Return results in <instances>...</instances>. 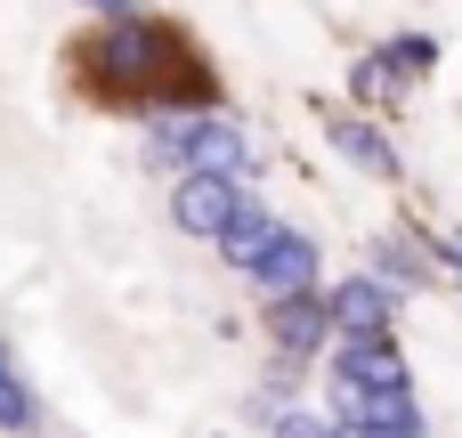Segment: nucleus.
<instances>
[{
    "label": "nucleus",
    "instance_id": "obj_3",
    "mask_svg": "<svg viewBox=\"0 0 462 438\" xmlns=\"http://www.w3.org/2000/svg\"><path fill=\"white\" fill-rule=\"evenodd\" d=\"M252 284L268 293V301H300V293H317V244L309 236H276L268 252H260V268H252Z\"/></svg>",
    "mask_w": 462,
    "mask_h": 438
},
{
    "label": "nucleus",
    "instance_id": "obj_11",
    "mask_svg": "<svg viewBox=\"0 0 462 438\" xmlns=\"http://www.w3.org/2000/svg\"><path fill=\"white\" fill-rule=\"evenodd\" d=\"M430 57H439V49H430V41H422V33H406V41H398V49H390V65H430Z\"/></svg>",
    "mask_w": 462,
    "mask_h": 438
},
{
    "label": "nucleus",
    "instance_id": "obj_13",
    "mask_svg": "<svg viewBox=\"0 0 462 438\" xmlns=\"http://www.w3.org/2000/svg\"><path fill=\"white\" fill-rule=\"evenodd\" d=\"M0 374H8V349H0Z\"/></svg>",
    "mask_w": 462,
    "mask_h": 438
},
{
    "label": "nucleus",
    "instance_id": "obj_7",
    "mask_svg": "<svg viewBox=\"0 0 462 438\" xmlns=\"http://www.w3.org/2000/svg\"><path fill=\"white\" fill-rule=\"evenodd\" d=\"M276 236H284V228H276L260 203H244V211L227 219V236H219V252H227V268H260V252H268Z\"/></svg>",
    "mask_w": 462,
    "mask_h": 438
},
{
    "label": "nucleus",
    "instance_id": "obj_6",
    "mask_svg": "<svg viewBox=\"0 0 462 438\" xmlns=\"http://www.w3.org/2000/svg\"><path fill=\"white\" fill-rule=\"evenodd\" d=\"M333 374H349L357 390H406V358L390 349V341H341V358H333Z\"/></svg>",
    "mask_w": 462,
    "mask_h": 438
},
{
    "label": "nucleus",
    "instance_id": "obj_4",
    "mask_svg": "<svg viewBox=\"0 0 462 438\" xmlns=\"http://www.w3.org/2000/svg\"><path fill=\"white\" fill-rule=\"evenodd\" d=\"M325 309H333V333H341V341H390V293H382L374 276L333 284Z\"/></svg>",
    "mask_w": 462,
    "mask_h": 438
},
{
    "label": "nucleus",
    "instance_id": "obj_5",
    "mask_svg": "<svg viewBox=\"0 0 462 438\" xmlns=\"http://www.w3.org/2000/svg\"><path fill=\"white\" fill-rule=\"evenodd\" d=\"M268 325H276V341H284L292 358H317V341L333 333V309H325L317 293H300V301H268Z\"/></svg>",
    "mask_w": 462,
    "mask_h": 438
},
{
    "label": "nucleus",
    "instance_id": "obj_12",
    "mask_svg": "<svg viewBox=\"0 0 462 438\" xmlns=\"http://www.w3.org/2000/svg\"><path fill=\"white\" fill-rule=\"evenodd\" d=\"M97 8H106V16H114V24H130V16H138V8H130V0H97Z\"/></svg>",
    "mask_w": 462,
    "mask_h": 438
},
{
    "label": "nucleus",
    "instance_id": "obj_1",
    "mask_svg": "<svg viewBox=\"0 0 462 438\" xmlns=\"http://www.w3.org/2000/svg\"><path fill=\"white\" fill-rule=\"evenodd\" d=\"M162 154H179L187 179H236L252 138L236 122H219V114H187V122H162Z\"/></svg>",
    "mask_w": 462,
    "mask_h": 438
},
{
    "label": "nucleus",
    "instance_id": "obj_8",
    "mask_svg": "<svg viewBox=\"0 0 462 438\" xmlns=\"http://www.w3.org/2000/svg\"><path fill=\"white\" fill-rule=\"evenodd\" d=\"M333 146H341L349 163H365V171H382V179L398 171V154H390V146H382V130H365V122H333Z\"/></svg>",
    "mask_w": 462,
    "mask_h": 438
},
{
    "label": "nucleus",
    "instance_id": "obj_10",
    "mask_svg": "<svg viewBox=\"0 0 462 438\" xmlns=\"http://www.w3.org/2000/svg\"><path fill=\"white\" fill-rule=\"evenodd\" d=\"M276 438H333V423H317L309 406H284L276 415Z\"/></svg>",
    "mask_w": 462,
    "mask_h": 438
},
{
    "label": "nucleus",
    "instance_id": "obj_2",
    "mask_svg": "<svg viewBox=\"0 0 462 438\" xmlns=\"http://www.w3.org/2000/svg\"><path fill=\"white\" fill-rule=\"evenodd\" d=\"M244 211V195H236V179H179V195H171V219L187 228V236H227V219Z\"/></svg>",
    "mask_w": 462,
    "mask_h": 438
},
{
    "label": "nucleus",
    "instance_id": "obj_9",
    "mask_svg": "<svg viewBox=\"0 0 462 438\" xmlns=\"http://www.w3.org/2000/svg\"><path fill=\"white\" fill-rule=\"evenodd\" d=\"M0 431H32V390L16 374H0Z\"/></svg>",
    "mask_w": 462,
    "mask_h": 438
}]
</instances>
